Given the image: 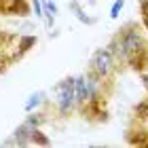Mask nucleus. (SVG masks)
<instances>
[{
	"mask_svg": "<svg viewBox=\"0 0 148 148\" xmlns=\"http://www.w3.org/2000/svg\"><path fill=\"white\" fill-rule=\"evenodd\" d=\"M55 102H57V110L59 114H70L76 106V89H74V76L64 78L62 83H57L55 87Z\"/></svg>",
	"mask_w": 148,
	"mask_h": 148,
	"instance_id": "nucleus-2",
	"label": "nucleus"
},
{
	"mask_svg": "<svg viewBox=\"0 0 148 148\" xmlns=\"http://www.w3.org/2000/svg\"><path fill=\"white\" fill-rule=\"evenodd\" d=\"M116 64H114V53L110 51V47L106 49H97L91 57V70L97 74L99 78H108L114 72Z\"/></svg>",
	"mask_w": 148,
	"mask_h": 148,
	"instance_id": "nucleus-3",
	"label": "nucleus"
},
{
	"mask_svg": "<svg viewBox=\"0 0 148 148\" xmlns=\"http://www.w3.org/2000/svg\"><path fill=\"white\" fill-rule=\"evenodd\" d=\"M74 89H76V102L78 106H85L89 102V85H87V76H74Z\"/></svg>",
	"mask_w": 148,
	"mask_h": 148,
	"instance_id": "nucleus-5",
	"label": "nucleus"
},
{
	"mask_svg": "<svg viewBox=\"0 0 148 148\" xmlns=\"http://www.w3.org/2000/svg\"><path fill=\"white\" fill-rule=\"evenodd\" d=\"M123 6H125V0H114V4H112V9H110V17L116 19L121 15V11H123Z\"/></svg>",
	"mask_w": 148,
	"mask_h": 148,
	"instance_id": "nucleus-12",
	"label": "nucleus"
},
{
	"mask_svg": "<svg viewBox=\"0 0 148 148\" xmlns=\"http://www.w3.org/2000/svg\"><path fill=\"white\" fill-rule=\"evenodd\" d=\"M25 121H28L32 127H40V125L45 123V114H40V112H34V110H32L28 116H25Z\"/></svg>",
	"mask_w": 148,
	"mask_h": 148,
	"instance_id": "nucleus-10",
	"label": "nucleus"
},
{
	"mask_svg": "<svg viewBox=\"0 0 148 148\" xmlns=\"http://www.w3.org/2000/svg\"><path fill=\"white\" fill-rule=\"evenodd\" d=\"M110 51L114 53L116 59L131 64L136 70L144 68L146 55H148L144 36H142V32H140V28L136 23L125 25V30H121L119 34L114 36V40L110 42Z\"/></svg>",
	"mask_w": 148,
	"mask_h": 148,
	"instance_id": "nucleus-1",
	"label": "nucleus"
},
{
	"mask_svg": "<svg viewBox=\"0 0 148 148\" xmlns=\"http://www.w3.org/2000/svg\"><path fill=\"white\" fill-rule=\"evenodd\" d=\"M68 9L74 13V15H76V19H78L80 23H87V25H89V23H93V19H91L89 15H87V13H85L83 9H80V4L76 2V0H72V2L68 4Z\"/></svg>",
	"mask_w": 148,
	"mask_h": 148,
	"instance_id": "nucleus-7",
	"label": "nucleus"
},
{
	"mask_svg": "<svg viewBox=\"0 0 148 148\" xmlns=\"http://www.w3.org/2000/svg\"><path fill=\"white\" fill-rule=\"evenodd\" d=\"M36 127H32L28 121H23L21 125L15 129L13 133V140H15V146H25V144H32V131H34Z\"/></svg>",
	"mask_w": 148,
	"mask_h": 148,
	"instance_id": "nucleus-4",
	"label": "nucleus"
},
{
	"mask_svg": "<svg viewBox=\"0 0 148 148\" xmlns=\"http://www.w3.org/2000/svg\"><path fill=\"white\" fill-rule=\"evenodd\" d=\"M30 6H32V13L36 15V19H42L45 17V4H42V0H30Z\"/></svg>",
	"mask_w": 148,
	"mask_h": 148,
	"instance_id": "nucleus-11",
	"label": "nucleus"
},
{
	"mask_svg": "<svg viewBox=\"0 0 148 148\" xmlns=\"http://www.w3.org/2000/svg\"><path fill=\"white\" fill-rule=\"evenodd\" d=\"M38 42V38L34 36V34H25V36H19V55H21V53H25V51H30L32 47H34Z\"/></svg>",
	"mask_w": 148,
	"mask_h": 148,
	"instance_id": "nucleus-8",
	"label": "nucleus"
},
{
	"mask_svg": "<svg viewBox=\"0 0 148 148\" xmlns=\"http://www.w3.org/2000/svg\"><path fill=\"white\" fill-rule=\"evenodd\" d=\"M49 142H51V140H49V138H47V136H45V133H42V131H40V129H38V127H36V129H34V131H32V144H40V146H47V144H49Z\"/></svg>",
	"mask_w": 148,
	"mask_h": 148,
	"instance_id": "nucleus-9",
	"label": "nucleus"
},
{
	"mask_svg": "<svg viewBox=\"0 0 148 148\" xmlns=\"http://www.w3.org/2000/svg\"><path fill=\"white\" fill-rule=\"evenodd\" d=\"M45 91H36V93H32V95L25 99V104H23V110L25 112H32V110H36L38 106H42L45 104Z\"/></svg>",
	"mask_w": 148,
	"mask_h": 148,
	"instance_id": "nucleus-6",
	"label": "nucleus"
}]
</instances>
